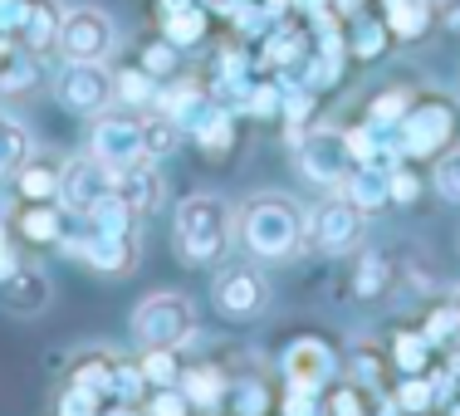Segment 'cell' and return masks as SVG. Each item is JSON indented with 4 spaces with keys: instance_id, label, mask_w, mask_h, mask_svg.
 <instances>
[{
    "instance_id": "1",
    "label": "cell",
    "mask_w": 460,
    "mask_h": 416,
    "mask_svg": "<svg viewBox=\"0 0 460 416\" xmlns=\"http://www.w3.org/2000/svg\"><path fill=\"white\" fill-rule=\"evenodd\" d=\"M304 206L284 191H255L235 206V240L255 265H289L304 255Z\"/></svg>"
},
{
    "instance_id": "2",
    "label": "cell",
    "mask_w": 460,
    "mask_h": 416,
    "mask_svg": "<svg viewBox=\"0 0 460 416\" xmlns=\"http://www.w3.org/2000/svg\"><path fill=\"white\" fill-rule=\"evenodd\" d=\"M235 235V211L216 191H191L172 211V250L186 270H211L226 260Z\"/></svg>"
},
{
    "instance_id": "3",
    "label": "cell",
    "mask_w": 460,
    "mask_h": 416,
    "mask_svg": "<svg viewBox=\"0 0 460 416\" xmlns=\"http://www.w3.org/2000/svg\"><path fill=\"white\" fill-rule=\"evenodd\" d=\"M392 137H397V152L416 167L446 157L460 142V103L446 89H416L407 118L392 128Z\"/></svg>"
},
{
    "instance_id": "4",
    "label": "cell",
    "mask_w": 460,
    "mask_h": 416,
    "mask_svg": "<svg viewBox=\"0 0 460 416\" xmlns=\"http://www.w3.org/2000/svg\"><path fill=\"white\" fill-rule=\"evenodd\" d=\"M363 235L367 211H358L343 191H328L304 221V250H319V255H348V250L363 245Z\"/></svg>"
},
{
    "instance_id": "5",
    "label": "cell",
    "mask_w": 460,
    "mask_h": 416,
    "mask_svg": "<svg viewBox=\"0 0 460 416\" xmlns=\"http://www.w3.org/2000/svg\"><path fill=\"white\" fill-rule=\"evenodd\" d=\"M294 162H299L304 181L323 186V191H338V186L348 181V172H353V152H348V133L343 128H304L299 137H294Z\"/></svg>"
},
{
    "instance_id": "6",
    "label": "cell",
    "mask_w": 460,
    "mask_h": 416,
    "mask_svg": "<svg viewBox=\"0 0 460 416\" xmlns=\"http://www.w3.org/2000/svg\"><path fill=\"white\" fill-rule=\"evenodd\" d=\"M196 333V309L186 294H147V299L133 309V338L137 348H181L186 338Z\"/></svg>"
},
{
    "instance_id": "7",
    "label": "cell",
    "mask_w": 460,
    "mask_h": 416,
    "mask_svg": "<svg viewBox=\"0 0 460 416\" xmlns=\"http://www.w3.org/2000/svg\"><path fill=\"white\" fill-rule=\"evenodd\" d=\"M211 304L230 323H250L270 309V279L260 265H226L211 279Z\"/></svg>"
},
{
    "instance_id": "8",
    "label": "cell",
    "mask_w": 460,
    "mask_h": 416,
    "mask_svg": "<svg viewBox=\"0 0 460 416\" xmlns=\"http://www.w3.org/2000/svg\"><path fill=\"white\" fill-rule=\"evenodd\" d=\"M235 118H240L235 108L221 103V98L206 89L201 98H191L172 123H177L181 137H191L206 157H230V152H235Z\"/></svg>"
},
{
    "instance_id": "9",
    "label": "cell",
    "mask_w": 460,
    "mask_h": 416,
    "mask_svg": "<svg viewBox=\"0 0 460 416\" xmlns=\"http://www.w3.org/2000/svg\"><path fill=\"white\" fill-rule=\"evenodd\" d=\"M279 372H284V382H294V387L323 392L328 382H338V372H343V348L328 343L323 333H299V338L284 343Z\"/></svg>"
},
{
    "instance_id": "10",
    "label": "cell",
    "mask_w": 460,
    "mask_h": 416,
    "mask_svg": "<svg viewBox=\"0 0 460 416\" xmlns=\"http://www.w3.org/2000/svg\"><path fill=\"white\" fill-rule=\"evenodd\" d=\"M113 49H118V30H113V20H108L98 5H74V10H64L59 54H64L69 64H103Z\"/></svg>"
},
{
    "instance_id": "11",
    "label": "cell",
    "mask_w": 460,
    "mask_h": 416,
    "mask_svg": "<svg viewBox=\"0 0 460 416\" xmlns=\"http://www.w3.org/2000/svg\"><path fill=\"white\" fill-rule=\"evenodd\" d=\"M89 152L103 167L123 172L133 167V162L147 157V147H142V113H133V108H118V113H98L93 128H89Z\"/></svg>"
},
{
    "instance_id": "12",
    "label": "cell",
    "mask_w": 460,
    "mask_h": 416,
    "mask_svg": "<svg viewBox=\"0 0 460 416\" xmlns=\"http://www.w3.org/2000/svg\"><path fill=\"white\" fill-rule=\"evenodd\" d=\"M54 98H59V108L74 113V118H98L108 103H113V69L64 59L59 79H54Z\"/></svg>"
},
{
    "instance_id": "13",
    "label": "cell",
    "mask_w": 460,
    "mask_h": 416,
    "mask_svg": "<svg viewBox=\"0 0 460 416\" xmlns=\"http://www.w3.org/2000/svg\"><path fill=\"white\" fill-rule=\"evenodd\" d=\"M113 186H118V172L103 167L93 152H84V157H69L59 172V206L69 216H79V211H89L98 196L113 191Z\"/></svg>"
},
{
    "instance_id": "14",
    "label": "cell",
    "mask_w": 460,
    "mask_h": 416,
    "mask_svg": "<svg viewBox=\"0 0 460 416\" xmlns=\"http://www.w3.org/2000/svg\"><path fill=\"white\" fill-rule=\"evenodd\" d=\"M10 226H15V240H25V245L59 250L64 235H69V211L59 201H20Z\"/></svg>"
},
{
    "instance_id": "15",
    "label": "cell",
    "mask_w": 460,
    "mask_h": 416,
    "mask_svg": "<svg viewBox=\"0 0 460 416\" xmlns=\"http://www.w3.org/2000/svg\"><path fill=\"white\" fill-rule=\"evenodd\" d=\"M49 294H54V284H49L45 270H35V265H15L5 279H0V304H5L10 314H20V319L45 314L49 309Z\"/></svg>"
},
{
    "instance_id": "16",
    "label": "cell",
    "mask_w": 460,
    "mask_h": 416,
    "mask_svg": "<svg viewBox=\"0 0 460 416\" xmlns=\"http://www.w3.org/2000/svg\"><path fill=\"white\" fill-rule=\"evenodd\" d=\"M118 196H123L128 206H133L137 216H152L162 206V196H167V186H162V172H157V162L152 157H142L133 162V167H123L118 172Z\"/></svg>"
},
{
    "instance_id": "17",
    "label": "cell",
    "mask_w": 460,
    "mask_h": 416,
    "mask_svg": "<svg viewBox=\"0 0 460 416\" xmlns=\"http://www.w3.org/2000/svg\"><path fill=\"white\" fill-rule=\"evenodd\" d=\"M59 172L64 162L54 152H30L15 172V196L20 201H59Z\"/></svg>"
},
{
    "instance_id": "18",
    "label": "cell",
    "mask_w": 460,
    "mask_h": 416,
    "mask_svg": "<svg viewBox=\"0 0 460 416\" xmlns=\"http://www.w3.org/2000/svg\"><path fill=\"white\" fill-rule=\"evenodd\" d=\"M377 15L387 20V35L397 40V45H416V40L436 25L431 0H377Z\"/></svg>"
},
{
    "instance_id": "19",
    "label": "cell",
    "mask_w": 460,
    "mask_h": 416,
    "mask_svg": "<svg viewBox=\"0 0 460 416\" xmlns=\"http://www.w3.org/2000/svg\"><path fill=\"white\" fill-rule=\"evenodd\" d=\"M319 416H382V392H372L367 382L358 377H338L323 387V402H319Z\"/></svg>"
},
{
    "instance_id": "20",
    "label": "cell",
    "mask_w": 460,
    "mask_h": 416,
    "mask_svg": "<svg viewBox=\"0 0 460 416\" xmlns=\"http://www.w3.org/2000/svg\"><path fill=\"white\" fill-rule=\"evenodd\" d=\"M226 387H230V372H221L216 363H191L181 372V392L191 402V412H201V416H221Z\"/></svg>"
},
{
    "instance_id": "21",
    "label": "cell",
    "mask_w": 460,
    "mask_h": 416,
    "mask_svg": "<svg viewBox=\"0 0 460 416\" xmlns=\"http://www.w3.org/2000/svg\"><path fill=\"white\" fill-rule=\"evenodd\" d=\"M157 25H162V40H167V45L196 49V45H206V35H211V5H206V0H191V5H181V10L157 15Z\"/></svg>"
},
{
    "instance_id": "22",
    "label": "cell",
    "mask_w": 460,
    "mask_h": 416,
    "mask_svg": "<svg viewBox=\"0 0 460 416\" xmlns=\"http://www.w3.org/2000/svg\"><path fill=\"white\" fill-rule=\"evenodd\" d=\"M59 25H64L59 0H30V15L20 25L15 45H25L30 54H49V49H59Z\"/></svg>"
},
{
    "instance_id": "23",
    "label": "cell",
    "mask_w": 460,
    "mask_h": 416,
    "mask_svg": "<svg viewBox=\"0 0 460 416\" xmlns=\"http://www.w3.org/2000/svg\"><path fill=\"white\" fill-rule=\"evenodd\" d=\"M392 35H387V20L377 15V10H358V15H348V59L358 64H372L377 54H387Z\"/></svg>"
},
{
    "instance_id": "24",
    "label": "cell",
    "mask_w": 460,
    "mask_h": 416,
    "mask_svg": "<svg viewBox=\"0 0 460 416\" xmlns=\"http://www.w3.org/2000/svg\"><path fill=\"white\" fill-rule=\"evenodd\" d=\"M387 358H392V372H397V377H407V372H426L436 363V343L421 333V323H416V328H397V333L387 338Z\"/></svg>"
},
{
    "instance_id": "25",
    "label": "cell",
    "mask_w": 460,
    "mask_h": 416,
    "mask_svg": "<svg viewBox=\"0 0 460 416\" xmlns=\"http://www.w3.org/2000/svg\"><path fill=\"white\" fill-rule=\"evenodd\" d=\"M387 172H392V167H353L338 191H343L348 201L358 206V211L372 216V211H382V206H392V196H387Z\"/></svg>"
},
{
    "instance_id": "26",
    "label": "cell",
    "mask_w": 460,
    "mask_h": 416,
    "mask_svg": "<svg viewBox=\"0 0 460 416\" xmlns=\"http://www.w3.org/2000/svg\"><path fill=\"white\" fill-rule=\"evenodd\" d=\"M30 152H35V133L25 128V118L0 108V177H15Z\"/></svg>"
},
{
    "instance_id": "27",
    "label": "cell",
    "mask_w": 460,
    "mask_h": 416,
    "mask_svg": "<svg viewBox=\"0 0 460 416\" xmlns=\"http://www.w3.org/2000/svg\"><path fill=\"white\" fill-rule=\"evenodd\" d=\"M113 103L133 108V113H147V108L157 103V79H152L142 64H123V69H113Z\"/></svg>"
},
{
    "instance_id": "28",
    "label": "cell",
    "mask_w": 460,
    "mask_h": 416,
    "mask_svg": "<svg viewBox=\"0 0 460 416\" xmlns=\"http://www.w3.org/2000/svg\"><path fill=\"white\" fill-rule=\"evenodd\" d=\"M343 363H348V377L367 382L372 392H387V372H392L387 343H353Z\"/></svg>"
},
{
    "instance_id": "29",
    "label": "cell",
    "mask_w": 460,
    "mask_h": 416,
    "mask_svg": "<svg viewBox=\"0 0 460 416\" xmlns=\"http://www.w3.org/2000/svg\"><path fill=\"white\" fill-rule=\"evenodd\" d=\"M221 416H270V382L265 377H230Z\"/></svg>"
},
{
    "instance_id": "30",
    "label": "cell",
    "mask_w": 460,
    "mask_h": 416,
    "mask_svg": "<svg viewBox=\"0 0 460 416\" xmlns=\"http://www.w3.org/2000/svg\"><path fill=\"white\" fill-rule=\"evenodd\" d=\"M411 98H416L411 84H392V89H377V93H372V103H367V113H363V123H372L377 133H392V128L407 118Z\"/></svg>"
},
{
    "instance_id": "31",
    "label": "cell",
    "mask_w": 460,
    "mask_h": 416,
    "mask_svg": "<svg viewBox=\"0 0 460 416\" xmlns=\"http://www.w3.org/2000/svg\"><path fill=\"white\" fill-rule=\"evenodd\" d=\"M387 397L402 416H426L436 407V382H431V372H407V377H397V387Z\"/></svg>"
},
{
    "instance_id": "32",
    "label": "cell",
    "mask_w": 460,
    "mask_h": 416,
    "mask_svg": "<svg viewBox=\"0 0 460 416\" xmlns=\"http://www.w3.org/2000/svg\"><path fill=\"white\" fill-rule=\"evenodd\" d=\"M137 367H142V377H147V387H172V382H181L186 358H181V348L162 343V348H142Z\"/></svg>"
},
{
    "instance_id": "33",
    "label": "cell",
    "mask_w": 460,
    "mask_h": 416,
    "mask_svg": "<svg viewBox=\"0 0 460 416\" xmlns=\"http://www.w3.org/2000/svg\"><path fill=\"white\" fill-rule=\"evenodd\" d=\"M147 377H142L137 363H128V358H113V372H108V402H118V407H142L147 402Z\"/></svg>"
},
{
    "instance_id": "34",
    "label": "cell",
    "mask_w": 460,
    "mask_h": 416,
    "mask_svg": "<svg viewBox=\"0 0 460 416\" xmlns=\"http://www.w3.org/2000/svg\"><path fill=\"white\" fill-rule=\"evenodd\" d=\"M40 84V54H30L25 45H10L5 69H0V93H25Z\"/></svg>"
},
{
    "instance_id": "35",
    "label": "cell",
    "mask_w": 460,
    "mask_h": 416,
    "mask_svg": "<svg viewBox=\"0 0 460 416\" xmlns=\"http://www.w3.org/2000/svg\"><path fill=\"white\" fill-rule=\"evenodd\" d=\"M177 142H181V128L172 123L167 113H157V108L142 113V147H147L152 162H162L167 152H177Z\"/></svg>"
},
{
    "instance_id": "36",
    "label": "cell",
    "mask_w": 460,
    "mask_h": 416,
    "mask_svg": "<svg viewBox=\"0 0 460 416\" xmlns=\"http://www.w3.org/2000/svg\"><path fill=\"white\" fill-rule=\"evenodd\" d=\"M421 333L431 338L436 348H451L456 343V338H460V294H456V299H441L436 309H426Z\"/></svg>"
},
{
    "instance_id": "37",
    "label": "cell",
    "mask_w": 460,
    "mask_h": 416,
    "mask_svg": "<svg viewBox=\"0 0 460 416\" xmlns=\"http://www.w3.org/2000/svg\"><path fill=\"white\" fill-rule=\"evenodd\" d=\"M108 412V392L103 387H79V382H69V387L59 392V407L54 416H103Z\"/></svg>"
},
{
    "instance_id": "38",
    "label": "cell",
    "mask_w": 460,
    "mask_h": 416,
    "mask_svg": "<svg viewBox=\"0 0 460 416\" xmlns=\"http://www.w3.org/2000/svg\"><path fill=\"white\" fill-rule=\"evenodd\" d=\"M421 191H426V177L416 172V162L402 157L397 167L387 172V196H392V206H416V201H421Z\"/></svg>"
},
{
    "instance_id": "39",
    "label": "cell",
    "mask_w": 460,
    "mask_h": 416,
    "mask_svg": "<svg viewBox=\"0 0 460 416\" xmlns=\"http://www.w3.org/2000/svg\"><path fill=\"white\" fill-rule=\"evenodd\" d=\"M108 372H113V353L89 348V353H79V358L69 363V382H79V387H103V392H108Z\"/></svg>"
},
{
    "instance_id": "40",
    "label": "cell",
    "mask_w": 460,
    "mask_h": 416,
    "mask_svg": "<svg viewBox=\"0 0 460 416\" xmlns=\"http://www.w3.org/2000/svg\"><path fill=\"white\" fill-rule=\"evenodd\" d=\"M177 59H181V49H177V45H167L162 35H157V40H147V45H142V54H137V64H142V69H147L157 84H162V79H172V74H181V69H177Z\"/></svg>"
},
{
    "instance_id": "41",
    "label": "cell",
    "mask_w": 460,
    "mask_h": 416,
    "mask_svg": "<svg viewBox=\"0 0 460 416\" xmlns=\"http://www.w3.org/2000/svg\"><path fill=\"white\" fill-rule=\"evenodd\" d=\"M387 289V260L382 255H358V275H353V294L358 299H377V294Z\"/></svg>"
},
{
    "instance_id": "42",
    "label": "cell",
    "mask_w": 460,
    "mask_h": 416,
    "mask_svg": "<svg viewBox=\"0 0 460 416\" xmlns=\"http://www.w3.org/2000/svg\"><path fill=\"white\" fill-rule=\"evenodd\" d=\"M431 186L441 191V201H451V206H460V142L446 157H436V172H431Z\"/></svg>"
},
{
    "instance_id": "43",
    "label": "cell",
    "mask_w": 460,
    "mask_h": 416,
    "mask_svg": "<svg viewBox=\"0 0 460 416\" xmlns=\"http://www.w3.org/2000/svg\"><path fill=\"white\" fill-rule=\"evenodd\" d=\"M142 412L147 416H191V402H186L181 382H172V387H152L147 402H142Z\"/></svg>"
},
{
    "instance_id": "44",
    "label": "cell",
    "mask_w": 460,
    "mask_h": 416,
    "mask_svg": "<svg viewBox=\"0 0 460 416\" xmlns=\"http://www.w3.org/2000/svg\"><path fill=\"white\" fill-rule=\"evenodd\" d=\"M279 412H284V416H319V392L284 382V402H279Z\"/></svg>"
},
{
    "instance_id": "45",
    "label": "cell",
    "mask_w": 460,
    "mask_h": 416,
    "mask_svg": "<svg viewBox=\"0 0 460 416\" xmlns=\"http://www.w3.org/2000/svg\"><path fill=\"white\" fill-rule=\"evenodd\" d=\"M25 15H30V0H0V35L15 40L20 25H25Z\"/></svg>"
},
{
    "instance_id": "46",
    "label": "cell",
    "mask_w": 460,
    "mask_h": 416,
    "mask_svg": "<svg viewBox=\"0 0 460 416\" xmlns=\"http://www.w3.org/2000/svg\"><path fill=\"white\" fill-rule=\"evenodd\" d=\"M15 265H25V260H20V245H15V226L0 216V279H5Z\"/></svg>"
},
{
    "instance_id": "47",
    "label": "cell",
    "mask_w": 460,
    "mask_h": 416,
    "mask_svg": "<svg viewBox=\"0 0 460 416\" xmlns=\"http://www.w3.org/2000/svg\"><path fill=\"white\" fill-rule=\"evenodd\" d=\"M10 45H15V40H5V35H0V69H5V54H10Z\"/></svg>"
},
{
    "instance_id": "48",
    "label": "cell",
    "mask_w": 460,
    "mask_h": 416,
    "mask_svg": "<svg viewBox=\"0 0 460 416\" xmlns=\"http://www.w3.org/2000/svg\"><path fill=\"white\" fill-rule=\"evenodd\" d=\"M206 5H211L216 15H226V5H230V0H206Z\"/></svg>"
},
{
    "instance_id": "49",
    "label": "cell",
    "mask_w": 460,
    "mask_h": 416,
    "mask_svg": "<svg viewBox=\"0 0 460 416\" xmlns=\"http://www.w3.org/2000/svg\"><path fill=\"white\" fill-rule=\"evenodd\" d=\"M133 416H147V412H142V407H133Z\"/></svg>"
},
{
    "instance_id": "50",
    "label": "cell",
    "mask_w": 460,
    "mask_h": 416,
    "mask_svg": "<svg viewBox=\"0 0 460 416\" xmlns=\"http://www.w3.org/2000/svg\"><path fill=\"white\" fill-rule=\"evenodd\" d=\"M426 416H431V412H426Z\"/></svg>"
}]
</instances>
